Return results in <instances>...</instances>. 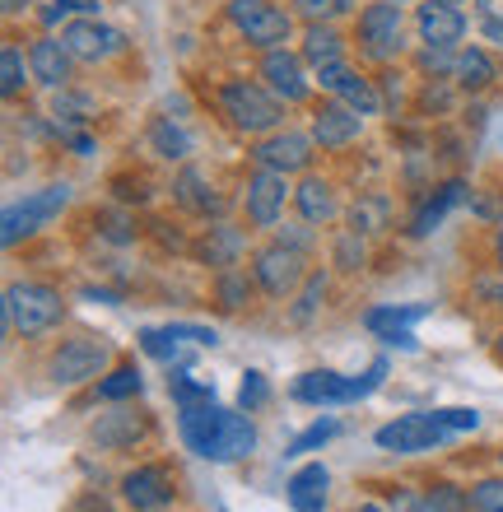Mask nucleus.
Segmentation results:
<instances>
[{
  "mask_svg": "<svg viewBox=\"0 0 503 512\" xmlns=\"http://www.w3.org/2000/svg\"><path fill=\"white\" fill-rule=\"evenodd\" d=\"M294 396L308 405H345V401H359V391H354V378H340V373H303L294 382Z\"/></svg>",
  "mask_w": 503,
  "mask_h": 512,
  "instance_id": "21",
  "label": "nucleus"
},
{
  "mask_svg": "<svg viewBox=\"0 0 503 512\" xmlns=\"http://www.w3.org/2000/svg\"><path fill=\"white\" fill-rule=\"evenodd\" d=\"M415 28H420V42L424 47H457L466 33V14L452 5V0H424L415 10Z\"/></svg>",
  "mask_w": 503,
  "mask_h": 512,
  "instance_id": "14",
  "label": "nucleus"
},
{
  "mask_svg": "<svg viewBox=\"0 0 503 512\" xmlns=\"http://www.w3.org/2000/svg\"><path fill=\"white\" fill-rule=\"evenodd\" d=\"M140 387H145L140 368H117L112 378L98 382V396H103V401H126V396H140Z\"/></svg>",
  "mask_w": 503,
  "mask_h": 512,
  "instance_id": "33",
  "label": "nucleus"
},
{
  "mask_svg": "<svg viewBox=\"0 0 503 512\" xmlns=\"http://www.w3.org/2000/svg\"><path fill=\"white\" fill-rule=\"evenodd\" d=\"M294 14L308 24H331L340 14H350V0H294Z\"/></svg>",
  "mask_w": 503,
  "mask_h": 512,
  "instance_id": "34",
  "label": "nucleus"
},
{
  "mask_svg": "<svg viewBox=\"0 0 503 512\" xmlns=\"http://www.w3.org/2000/svg\"><path fill=\"white\" fill-rule=\"evenodd\" d=\"M168 391H173V401H177V405L215 401V387H210V382H196V378H187V373H177V378H168Z\"/></svg>",
  "mask_w": 503,
  "mask_h": 512,
  "instance_id": "36",
  "label": "nucleus"
},
{
  "mask_svg": "<svg viewBox=\"0 0 503 512\" xmlns=\"http://www.w3.org/2000/svg\"><path fill=\"white\" fill-rule=\"evenodd\" d=\"M150 145H154V154H164V159H187V154H191L187 131H182V126H173L168 117H154V122H150Z\"/></svg>",
  "mask_w": 503,
  "mask_h": 512,
  "instance_id": "30",
  "label": "nucleus"
},
{
  "mask_svg": "<svg viewBox=\"0 0 503 512\" xmlns=\"http://www.w3.org/2000/svg\"><path fill=\"white\" fill-rule=\"evenodd\" d=\"M257 168H275V173H303L313 163V135L303 131H271L266 140L252 145Z\"/></svg>",
  "mask_w": 503,
  "mask_h": 512,
  "instance_id": "13",
  "label": "nucleus"
},
{
  "mask_svg": "<svg viewBox=\"0 0 503 512\" xmlns=\"http://www.w3.org/2000/svg\"><path fill=\"white\" fill-rule=\"evenodd\" d=\"M24 5H28V0H5V14H19Z\"/></svg>",
  "mask_w": 503,
  "mask_h": 512,
  "instance_id": "50",
  "label": "nucleus"
},
{
  "mask_svg": "<svg viewBox=\"0 0 503 512\" xmlns=\"http://www.w3.org/2000/svg\"><path fill=\"white\" fill-rule=\"evenodd\" d=\"M261 80H266V89H271L280 103H303L308 98V80H303V66L299 56L289 52H266V61H261Z\"/></svg>",
  "mask_w": 503,
  "mask_h": 512,
  "instance_id": "17",
  "label": "nucleus"
},
{
  "mask_svg": "<svg viewBox=\"0 0 503 512\" xmlns=\"http://www.w3.org/2000/svg\"><path fill=\"white\" fill-rule=\"evenodd\" d=\"M173 191H177V201L187 205V210H196V215H219V210H224V201H215V196L205 191V177L196 173V168H182Z\"/></svg>",
  "mask_w": 503,
  "mask_h": 512,
  "instance_id": "29",
  "label": "nucleus"
},
{
  "mask_svg": "<svg viewBox=\"0 0 503 512\" xmlns=\"http://www.w3.org/2000/svg\"><path fill=\"white\" fill-rule=\"evenodd\" d=\"M108 345L94 336H80V340H66L61 350L52 354V382H61V387H80V382L98 378L103 368H108Z\"/></svg>",
  "mask_w": 503,
  "mask_h": 512,
  "instance_id": "10",
  "label": "nucleus"
},
{
  "mask_svg": "<svg viewBox=\"0 0 503 512\" xmlns=\"http://www.w3.org/2000/svg\"><path fill=\"white\" fill-rule=\"evenodd\" d=\"M294 205H299L303 224H331L336 219V191H331V182H322V177H303L299 187H294Z\"/></svg>",
  "mask_w": 503,
  "mask_h": 512,
  "instance_id": "23",
  "label": "nucleus"
},
{
  "mask_svg": "<svg viewBox=\"0 0 503 512\" xmlns=\"http://www.w3.org/2000/svg\"><path fill=\"white\" fill-rule=\"evenodd\" d=\"M294 196L289 191V173H275V168H257L247 177V219L257 229H275V219L285 215V201Z\"/></svg>",
  "mask_w": 503,
  "mask_h": 512,
  "instance_id": "12",
  "label": "nucleus"
},
{
  "mask_svg": "<svg viewBox=\"0 0 503 512\" xmlns=\"http://www.w3.org/2000/svg\"><path fill=\"white\" fill-rule=\"evenodd\" d=\"M322 294H327V275H322V270H313V275L303 280V294H299V303H294V312H289V317H294V322H308V317L317 312V303H322Z\"/></svg>",
  "mask_w": 503,
  "mask_h": 512,
  "instance_id": "35",
  "label": "nucleus"
},
{
  "mask_svg": "<svg viewBox=\"0 0 503 512\" xmlns=\"http://www.w3.org/2000/svg\"><path fill=\"white\" fill-rule=\"evenodd\" d=\"M392 512H438L434 499H429V489H401V494H392Z\"/></svg>",
  "mask_w": 503,
  "mask_h": 512,
  "instance_id": "43",
  "label": "nucleus"
},
{
  "mask_svg": "<svg viewBox=\"0 0 503 512\" xmlns=\"http://www.w3.org/2000/svg\"><path fill=\"white\" fill-rule=\"evenodd\" d=\"M252 280H257L271 298L294 294V289L308 280V270H303V252L299 247H285L280 238H275L271 247H261V252L252 256Z\"/></svg>",
  "mask_w": 503,
  "mask_h": 512,
  "instance_id": "8",
  "label": "nucleus"
},
{
  "mask_svg": "<svg viewBox=\"0 0 503 512\" xmlns=\"http://www.w3.org/2000/svg\"><path fill=\"white\" fill-rule=\"evenodd\" d=\"M336 266H345V270H359V266H364V243H359V233H354V229L336 243Z\"/></svg>",
  "mask_w": 503,
  "mask_h": 512,
  "instance_id": "42",
  "label": "nucleus"
},
{
  "mask_svg": "<svg viewBox=\"0 0 503 512\" xmlns=\"http://www.w3.org/2000/svg\"><path fill=\"white\" fill-rule=\"evenodd\" d=\"M387 219H392V201L387 196H378V191H368V196H359L350 210V229L364 238V233H382L387 229Z\"/></svg>",
  "mask_w": 503,
  "mask_h": 512,
  "instance_id": "28",
  "label": "nucleus"
},
{
  "mask_svg": "<svg viewBox=\"0 0 503 512\" xmlns=\"http://www.w3.org/2000/svg\"><path fill=\"white\" fill-rule=\"evenodd\" d=\"M485 38H494L503 47V19H485Z\"/></svg>",
  "mask_w": 503,
  "mask_h": 512,
  "instance_id": "49",
  "label": "nucleus"
},
{
  "mask_svg": "<svg viewBox=\"0 0 503 512\" xmlns=\"http://www.w3.org/2000/svg\"><path fill=\"white\" fill-rule=\"evenodd\" d=\"M140 350L150 359H159V364H173L182 354V340L173 336V326H150V331H140Z\"/></svg>",
  "mask_w": 503,
  "mask_h": 512,
  "instance_id": "31",
  "label": "nucleus"
},
{
  "mask_svg": "<svg viewBox=\"0 0 503 512\" xmlns=\"http://www.w3.org/2000/svg\"><path fill=\"white\" fill-rule=\"evenodd\" d=\"M70 66H75V56H70V47L61 38H38L28 47V70H33V80L47 84V89H66Z\"/></svg>",
  "mask_w": 503,
  "mask_h": 512,
  "instance_id": "18",
  "label": "nucleus"
},
{
  "mask_svg": "<svg viewBox=\"0 0 503 512\" xmlns=\"http://www.w3.org/2000/svg\"><path fill=\"white\" fill-rule=\"evenodd\" d=\"M280 243H285V247H299V252H308V247H313V233L303 229V224H285V229H280Z\"/></svg>",
  "mask_w": 503,
  "mask_h": 512,
  "instance_id": "46",
  "label": "nucleus"
},
{
  "mask_svg": "<svg viewBox=\"0 0 503 512\" xmlns=\"http://www.w3.org/2000/svg\"><path fill=\"white\" fill-rule=\"evenodd\" d=\"M173 475L168 466H136V471L122 480V499L131 503L136 512H159L173 503Z\"/></svg>",
  "mask_w": 503,
  "mask_h": 512,
  "instance_id": "15",
  "label": "nucleus"
},
{
  "mask_svg": "<svg viewBox=\"0 0 503 512\" xmlns=\"http://www.w3.org/2000/svg\"><path fill=\"white\" fill-rule=\"evenodd\" d=\"M219 112L229 117L233 131H243V135L280 131V122H285L280 98H275L266 84H252V80H229L224 84V89H219Z\"/></svg>",
  "mask_w": 503,
  "mask_h": 512,
  "instance_id": "3",
  "label": "nucleus"
},
{
  "mask_svg": "<svg viewBox=\"0 0 503 512\" xmlns=\"http://www.w3.org/2000/svg\"><path fill=\"white\" fill-rule=\"evenodd\" d=\"M452 80H457V89H466V94H480V89L494 84V61L480 52V47H466V52H457Z\"/></svg>",
  "mask_w": 503,
  "mask_h": 512,
  "instance_id": "26",
  "label": "nucleus"
},
{
  "mask_svg": "<svg viewBox=\"0 0 503 512\" xmlns=\"http://www.w3.org/2000/svg\"><path fill=\"white\" fill-rule=\"evenodd\" d=\"M0 94L5 98L24 94V52L14 42H5V52H0Z\"/></svg>",
  "mask_w": 503,
  "mask_h": 512,
  "instance_id": "32",
  "label": "nucleus"
},
{
  "mask_svg": "<svg viewBox=\"0 0 503 512\" xmlns=\"http://www.w3.org/2000/svg\"><path fill=\"white\" fill-rule=\"evenodd\" d=\"M396 5H406V0H396Z\"/></svg>",
  "mask_w": 503,
  "mask_h": 512,
  "instance_id": "55",
  "label": "nucleus"
},
{
  "mask_svg": "<svg viewBox=\"0 0 503 512\" xmlns=\"http://www.w3.org/2000/svg\"><path fill=\"white\" fill-rule=\"evenodd\" d=\"M494 252H499V261H503V229H499V238H494Z\"/></svg>",
  "mask_w": 503,
  "mask_h": 512,
  "instance_id": "51",
  "label": "nucleus"
},
{
  "mask_svg": "<svg viewBox=\"0 0 503 512\" xmlns=\"http://www.w3.org/2000/svg\"><path fill=\"white\" fill-rule=\"evenodd\" d=\"M359 131H364V117L350 108V103H322V108L313 112V140L322 149H345L359 140Z\"/></svg>",
  "mask_w": 503,
  "mask_h": 512,
  "instance_id": "16",
  "label": "nucleus"
},
{
  "mask_svg": "<svg viewBox=\"0 0 503 512\" xmlns=\"http://www.w3.org/2000/svg\"><path fill=\"white\" fill-rule=\"evenodd\" d=\"M70 14H98V0H61Z\"/></svg>",
  "mask_w": 503,
  "mask_h": 512,
  "instance_id": "47",
  "label": "nucleus"
},
{
  "mask_svg": "<svg viewBox=\"0 0 503 512\" xmlns=\"http://www.w3.org/2000/svg\"><path fill=\"white\" fill-rule=\"evenodd\" d=\"M340 52H345V38L336 33V24H308V33H303V61L308 66L322 70L340 61Z\"/></svg>",
  "mask_w": 503,
  "mask_h": 512,
  "instance_id": "25",
  "label": "nucleus"
},
{
  "mask_svg": "<svg viewBox=\"0 0 503 512\" xmlns=\"http://www.w3.org/2000/svg\"><path fill=\"white\" fill-rule=\"evenodd\" d=\"M336 419H322V424H313V429H303L299 438H294V443H289V452L285 457H303V452H313V447H322V443H331V438H336Z\"/></svg>",
  "mask_w": 503,
  "mask_h": 512,
  "instance_id": "37",
  "label": "nucleus"
},
{
  "mask_svg": "<svg viewBox=\"0 0 503 512\" xmlns=\"http://www.w3.org/2000/svg\"><path fill=\"white\" fill-rule=\"evenodd\" d=\"M327 485H331V475L327 466H299V471L289 475V485H285V499L294 512H322L327 508Z\"/></svg>",
  "mask_w": 503,
  "mask_h": 512,
  "instance_id": "20",
  "label": "nucleus"
},
{
  "mask_svg": "<svg viewBox=\"0 0 503 512\" xmlns=\"http://www.w3.org/2000/svg\"><path fill=\"white\" fill-rule=\"evenodd\" d=\"M266 401H271V382L261 378V373H247L243 387H238V405L243 410H261Z\"/></svg>",
  "mask_w": 503,
  "mask_h": 512,
  "instance_id": "40",
  "label": "nucleus"
},
{
  "mask_svg": "<svg viewBox=\"0 0 503 512\" xmlns=\"http://www.w3.org/2000/svg\"><path fill=\"white\" fill-rule=\"evenodd\" d=\"M359 512H382V508H373V503H368V508H359Z\"/></svg>",
  "mask_w": 503,
  "mask_h": 512,
  "instance_id": "52",
  "label": "nucleus"
},
{
  "mask_svg": "<svg viewBox=\"0 0 503 512\" xmlns=\"http://www.w3.org/2000/svg\"><path fill=\"white\" fill-rule=\"evenodd\" d=\"M317 84H322V94L340 98V103H350L359 117H378L387 103H382V94L373 89V80H364L359 70H350L345 61H331V66L317 70Z\"/></svg>",
  "mask_w": 503,
  "mask_h": 512,
  "instance_id": "11",
  "label": "nucleus"
},
{
  "mask_svg": "<svg viewBox=\"0 0 503 512\" xmlns=\"http://www.w3.org/2000/svg\"><path fill=\"white\" fill-rule=\"evenodd\" d=\"M499 466H503V452H499Z\"/></svg>",
  "mask_w": 503,
  "mask_h": 512,
  "instance_id": "54",
  "label": "nucleus"
},
{
  "mask_svg": "<svg viewBox=\"0 0 503 512\" xmlns=\"http://www.w3.org/2000/svg\"><path fill=\"white\" fill-rule=\"evenodd\" d=\"M485 19H503V0H476Z\"/></svg>",
  "mask_w": 503,
  "mask_h": 512,
  "instance_id": "48",
  "label": "nucleus"
},
{
  "mask_svg": "<svg viewBox=\"0 0 503 512\" xmlns=\"http://www.w3.org/2000/svg\"><path fill=\"white\" fill-rule=\"evenodd\" d=\"M466 494H471V508L476 512H503V480H480Z\"/></svg>",
  "mask_w": 503,
  "mask_h": 512,
  "instance_id": "38",
  "label": "nucleus"
},
{
  "mask_svg": "<svg viewBox=\"0 0 503 512\" xmlns=\"http://www.w3.org/2000/svg\"><path fill=\"white\" fill-rule=\"evenodd\" d=\"M471 196H476V191H466V182H448V187H438V196H429V201H424V210L415 215L410 233H415V238H424V233H434V224H443V215H448L452 205L471 201Z\"/></svg>",
  "mask_w": 503,
  "mask_h": 512,
  "instance_id": "24",
  "label": "nucleus"
},
{
  "mask_svg": "<svg viewBox=\"0 0 503 512\" xmlns=\"http://www.w3.org/2000/svg\"><path fill=\"white\" fill-rule=\"evenodd\" d=\"M499 340H503V336H499Z\"/></svg>",
  "mask_w": 503,
  "mask_h": 512,
  "instance_id": "57",
  "label": "nucleus"
},
{
  "mask_svg": "<svg viewBox=\"0 0 503 512\" xmlns=\"http://www.w3.org/2000/svg\"><path fill=\"white\" fill-rule=\"evenodd\" d=\"M229 24L238 28L252 47L275 52V47H285L289 33H294V10L275 5V0H229Z\"/></svg>",
  "mask_w": 503,
  "mask_h": 512,
  "instance_id": "4",
  "label": "nucleus"
},
{
  "mask_svg": "<svg viewBox=\"0 0 503 512\" xmlns=\"http://www.w3.org/2000/svg\"><path fill=\"white\" fill-rule=\"evenodd\" d=\"M89 108H94L89 98H70L66 89H61V98H56V122H61V117H66V122H89V117H84Z\"/></svg>",
  "mask_w": 503,
  "mask_h": 512,
  "instance_id": "44",
  "label": "nucleus"
},
{
  "mask_svg": "<svg viewBox=\"0 0 503 512\" xmlns=\"http://www.w3.org/2000/svg\"><path fill=\"white\" fill-rule=\"evenodd\" d=\"M243 252H247V238H243V229H233V224H215V229L196 243V256L215 270H233Z\"/></svg>",
  "mask_w": 503,
  "mask_h": 512,
  "instance_id": "22",
  "label": "nucleus"
},
{
  "mask_svg": "<svg viewBox=\"0 0 503 512\" xmlns=\"http://www.w3.org/2000/svg\"><path fill=\"white\" fill-rule=\"evenodd\" d=\"M429 499L438 512H471V494L457 485H429Z\"/></svg>",
  "mask_w": 503,
  "mask_h": 512,
  "instance_id": "39",
  "label": "nucleus"
},
{
  "mask_svg": "<svg viewBox=\"0 0 503 512\" xmlns=\"http://www.w3.org/2000/svg\"><path fill=\"white\" fill-rule=\"evenodd\" d=\"M452 66H457V56H452L448 47H424V52H420V70H429V75L452 70Z\"/></svg>",
  "mask_w": 503,
  "mask_h": 512,
  "instance_id": "45",
  "label": "nucleus"
},
{
  "mask_svg": "<svg viewBox=\"0 0 503 512\" xmlns=\"http://www.w3.org/2000/svg\"><path fill=\"white\" fill-rule=\"evenodd\" d=\"M61 42H66L70 56H75V61H84V66H98V61H108V56H117L126 47V38L117 33V28L98 24V14L70 19V24L61 28Z\"/></svg>",
  "mask_w": 503,
  "mask_h": 512,
  "instance_id": "9",
  "label": "nucleus"
},
{
  "mask_svg": "<svg viewBox=\"0 0 503 512\" xmlns=\"http://www.w3.org/2000/svg\"><path fill=\"white\" fill-rule=\"evenodd\" d=\"M499 303H503V284H499Z\"/></svg>",
  "mask_w": 503,
  "mask_h": 512,
  "instance_id": "53",
  "label": "nucleus"
},
{
  "mask_svg": "<svg viewBox=\"0 0 503 512\" xmlns=\"http://www.w3.org/2000/svg\"><path fill=\"white\" fill-rule=\"evenodd\" d=\"M424 303H406V308H368L364 312V326L373 336H382L387 345H401V350H415V336H410V322L424 317Z\"/></svg>",
  "mask_w": 503,
  "mask_h": 512,
  "instance_id": "19",
  "label": "nucleus"
},
{
  "mask_svg": "<svg viewBox=\"0 0 503 512\" xmlns=\"http://www.w3.org/2000/svg\"><path fill=\"white\" fill-rule=\"evenodd\" d=\"M219 298H224V308H243L247 303V275H238V270H219Z\"/></svg>",
  "mask_w": 503,
  "mask_h": 512,
  "instance_id": "41",
  "label": "nucleus"
},
{
  "mask_svg": "<svg viewBox=\"0 0 503 512\" xmlns=\"http://www.w3.org/2000/svg\"><path fill=\"white\" fill-rule=\"evenodd\" d=\"M66 205H70V187H66V182H52V187H42V191H33V196H24V201L10 205V210H5V219H0V243L14 247L19 238L38 233L47 219L61 215Z\"/></svg>",
  "mask_w": 503,
  "mask_h": 512,
  "instance_id": "7",
  "label": "nucleus"
},
{
  "mask_svg": "<svg viewBox=\"0 0 503 512\" xmlns=\"http://www.w3.org/2000/svg\"><path fill=\"white\" fill-rule=\"evenodd\" d=\"M177 424H182L187 447L205 461H238L257 447L252 419L238 415V410H224V405H215V401L177 405Z\"/></svg>",
  "mask_w": 503,
  "mask_h": 512,
  "instance_id": "1",
  "label": "nucleus"
},
{
  "mask_svg": "<svg viewBox=\"0 0 503 512\" xmlns=\"http://www.w3.org/2000/svg\"><path fill=\"white\" fill-rule=\"evenodd\" d=\"M401 24H406V14L396 0H373L359 10V28H354V38H359V52L368 61H396L401 56Z\"/></svg>",
  "mask_w": 503,
  "mask_h": 512,
  "instance_id": "6",
  "label": "nucleus"
},
{
  "mask_svg": "<svg viewBox=\"0 0 503 512\" xmlns=\"http://www.w3.org/2000/svg\"><path fill=\"white\" fill-rule=\"evenodd\" d=\"M452 5H457V0H452Z\"/></svg>",
  "mask_w": 503,
  "mask_h": 512,
  "instance_id": "56",
  "label": "nucleus"
},
{
  "mask_svg": "<svg viewBox=\"0 0 503 512\" xmlns=\"http://www.w3.org/2000/svg\"><path fill=\"white\" fill-rule=\"evenodd\" d=\"M480 415L476 410H429V415H401L392 424L378 429V447L382 452H424V447L443 443L448 433H466L476 429Z\"/></svg>",
  "mask_w": 503,
  "mask_h": 512,
  "instance_id": "2",
  "label": "nucleus"
},
{
  "mask_svg": "<svg viewBox=\"0 0 503 512\" xmlns=\"http://www.w3.org/2000/svg\"><path fill=\"white\" fill-rule=\"evenodd\" d=\"M140 433H145V424H140L131 410H112V415H103L94 424L98 447H126V443H136Z\"/></svg>",
  "mask_w": 503,
  "mask_h": 512,
  "instance_id": "27",
  "label": "nucleus"
},
{
  "mask_svg": "<svg viewBox=\"0 0 503 512\" xmlns=\"http://www.w3.org/2000/svg\"><path fill=\"white\" fill-rule=\"evenodd\" d=\"M61 294L47 289V284H10L5 289V326H14L19 336H42L61 322Z\"/></svg>",
  "mask_w": 503,
  "mask_h": 512,
  "instance_id": "5",
  "label": "nucleus"
}]
</instances>
